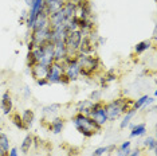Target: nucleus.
I'll list each match as a JSON object with an SVG mask.
<instances>
[{"label":"nucleus","mask_w":157,"mask_h":156,"mask_svg":"<svg viewBox=\"0 0 157 156\" xmlns=\"http://www.w3.org/2000/svg\"><path fill=\"white\" fill-rule=\"evenodd\" d=\"M152 47H153L152 39H146V41H141V42H138V43L134 46V54H137V55H142L144 53H146V51L151 50Z\"/></svg>","instance_id":"nucleus-16"},{"label":"nucleus","mask_w":157,"mask_h":156,"mask_svg":"<svg viewBox=\"0 0 157 156\" xmlns=\"http://www.w3.org/2000/svg\"><path fill=\"white\" fill-rule=\"evenodd\" d=\"M105 43H106V38H103V37H101V35H99L98 39H97V45H98V47H101V46H103Z\"/></svg>","instance_id":"nucleus-31"},{"label":"nucleus","mask_w":157,"mask_h":156,"mask_svg":"<svg viewBox=\"0 0 157 156\" xmlns=\"http://www.w3.org/2000/svg\"><path fill=\"white\" fill-rule=\"evenodd\" d=\"M23 93H24V97H26V98L31 97V89H30V86H28V85H26V86H24Z\"/></svg>","instance_id":"nucleus-30"},{"label":"nucleus","mask_w":157,"mask_h":156,"mask_svg":"<svg viewBox=\"0 0 157 156\" xmlns=\"http://www.w3.org/2000/svg\"><path fill=\"white\" fill-rule=\"evenodd\" d=\"M77 62L79 65L81 77L83 78H93L102 72V62L97 54H78Z\"/></svg>","instance_id":"nucleus-1"},{"label":"nucleus","mask_w":157,"mask_h":156,"mask_svg":"<svg viewBox=\"0 0 157 156\" xmlns=\"http://www.w3.org/2000/svg\"><path fill=\"white\" fill-rule=\"evenodd\" d=\"M65 124H66V120L63 119V117L58 116V117H55V119H52L51 121L47 123V129L54 135H59L65 129Z\"/></svg>","instance_id":"nucleus-12"},{"label":"nucleus","mask_w":157,"mask_h":156,"mask_svg":"<svg viewBox=\"0 0 157 156\" xmlns=\"http://www.w3.org/2000/svg\"><path fill=\"white\" fill-rule=\"evenodd\" d=\"M117 150V144H110L106 145V154H114Z\"/></svg>","instance_id":"nucleus-28"},{"label":"nucleus","mask_w":157,"mask_h":156,"mask_svg":"<svg viewBox=\"0 0 157 156\" xmlns=\"http://www.w3.org/2000/svg\"><path fill=\"white\" fill-rule=\"evenodd\" d=\"M48 67L50 66L42 65V63H36V65H34L30 69L31 77H33L35 81H36V80H42V78H46V77H47V73H48Z\"/></svg>","instance_id":"nucleus-13"},{"label":"nucleus","mask_w":157,"mask_h":156,"mask_svg":"<svg viewBox=\"0 0 157 156\" xmlns=\"http://www.w3.org/2000/svg\"><path fill=\"white\" fill-rule=\"evenodd\" d=\"M65 62H54L48 67V73L46 80L48 81V85H56L60 82V78L65 74Z\"/></svg>","instance_id":"nucleus-7"},{"label":"nucleus","mask_w":157,"mask_h":156,"mask_svg":"<svg viewBox=\"0 0 157 156\" xmlns=\"http://www.w3.org/2000/svg\"><path fill=\"white\" fill-rule=\"evenodd\" d=\"M0 113H2V111H0Z\"/></svg>","instance_id":"nucleus-33"},{"label":"nucleus","mask_w":157,"mask_h":156,"mask_svg":"<svg viewBox=\"0 0 157 156\" xmlns=\"http://www.w3.org/2000/svg\"><path fill=\"white\" fill-rule=\"evenodd\" d=\"M60 109H62V105L58 104V102L43 106V108H42V121L44 124H47L48 121H51L52 119L58 117Z\"/></svg>","instance_id":"nucleus-8"},{"label":"nucleus","mask_w":157,"mask_h":156,"mask_svg":"<svg viewBox=\"0 0 157 156\" xmlns=\"http://www.w3.org/2000/svg\"><path fill=\"white\" fill-rule=\"evenodd\" d=\"M89 117H90L94 123H97L99 127H103L105 124H108L109 120H108V115H106L105 102L103 101L94 102V105H93V108H91V112L89 113Z\"/></svg>","instance_id":"nucleus-6"},{"label":"nucleus","mask_w":157,"mask_h":156,"mask_svg":"<svg viewBox=\"0 0 157 156\" xmlns=\"http://www.w3.org/2000/svg\"><path fill=\"white\" fill-rule=\"evenodd\" d=\"M93 105H94V102L90 101L89 98H87V100H81V101H78V102H77V105H75V111H77V113H82V115L89 116V113L91 112Z\"/></svg>","instance_id":"nucleus-15"},{"label":"nucleus","mask_w":157,"mask_h":156,"mask_svg":"<svg viewBox=\"0 0 157 156\" xmlns=\"http://www.w3.org/2000/svg\"><path fill=\"white\" fill-rule=\"evenodd\" d=\"M130 151H132V141L130 140H125L120 145H117V150H116L114 154H116L117 156H126Z\"/></svg>","instance_id":"nucleus-19"},{"label":"nucleus","mask_w":157,"mask_h":156,"mask_svg":"<svg viewBox=\"0 0 157 156\" xmlns=\"http://www.w3.org/2000/svg\"><path fill=\"white\" fill-rule=\"evenodd\" d=\"M20 116H22V120L24 124V131H30L35 123V112L33 109H24L20 113Z\"/></svg>","instance_id":"nucleus-14"},{"label":"nucleus","mask_w":157,"mask_h":156,"mask_svg":"<svg viewBox=\"0 0 157 156\" xmlns=\"http://www.w3.org/2000/svg\"><path fill=\"white\" fill-rule=\"evenodd\" d=\"M71 123H73V125L75 127V129L83 137H87V139L95 136V135L102 131V127H99L89 116L82 115V113H75V115L71 117Z\"/></svg>","instance_id":"nucleus-2"},{"label":"nucleus","mask_w":157,"mask_h":156,"mask_svg":"<svg viewBox=\"0 0 157 156\" xmlns=\"http://www.w3.org/2000/svg\"><path fill=\"white\" fill-rule=\"evenodd\" d=\"M33 147H34V135L27 133L26 136H24L22 144H20V152H22V154H28Z\"/></svg>","instance_id":"nucleus-18"},{"label":"nucleus","mask_w":157,"mask_h":156,"mask_svg":"<svg viewBox=\"0 0 157 156\" xmlns=\"http://www.w3.org/2000/svg\"><path fill=\"white\" fill-rule=\"evenodd\" d=\"M137 115V111H134V109H129L126 113H124V117H122V120L120 121V129L122 131V129H126V127H128V124H129L132 121V119Z\"/></svg>","instance_id":"nucleus-20"},{"label":"nucleus","mask_w":157,"mask_h":156,"mask_svg":"<svg viewBox=\"0 0 157 156\" xmlns=\"http://www.w3.org/2000/svg\"><path fill=\"white\" fill-rule=\"evenodd\" d=\"M0 111L3 115H11L13 111V101H12V96L8 90L4 92L0 100Z\"/></svg>","instance_id":"nucleus-11"},{"label":"nucleus","mask_w":157,"mask_h":156,"mask_svg":"<svg viewBox=\"0 0 157 156\" xmlns=\"http://www.w3.org/2000/svg\"><path fill=\"white\" fill-rule=\"evenodd\" d=\"M118 80V74H117L116 69H108L105 72H102V76H99V84H101V89L103 90L105 88H108L110 84Z\"/></svg>","instance_id":"nucleus-9"},{"label":"nucleus","mask_w":157,"mask_h":156,"mask_svg":"<svg viewBox=\"0 0 157 156\" xmlns=\"http://www.w3.org/2000/svg\"><path fill=\"white\" fill-rule=\"evenodd\" d=\"M142 144H144V147L146 148V150L152 151V152H155L156 148H157V140H156L155 136H145Z\"/></svg>","instance_id":"nucleus-21"},{"label":"nucleus","mask_w":157,"mask_h":156,"mask_svg":"<svg viewBox=\"0 0 157 156\" xmlns=\"http://www.w3.org/2000/svg\"><path fill=\"white\" fill-rule=\"evenodd\" d=\"M142 155V151H141V148H134V150H133V148H132V151L129 152V154H128L126 156H141Z\"/></svg>","instance_id":"nucleus-27"},{"label":"nucleus","mask_w":157,"mask_h":156,"mask_svg":"<svg viewBox=\"0 0 157 156\" xmlns=\"http://www.w3.org/2000/svg\"><path fill=\"white\" fill-rule=\"evenodd\" d=\"M132 105H133V100L126 97H120L106 102L105 109H106V115H108V120L109 121H116L124 113H126L129 109H132Z\"/></svg>","instance_id":"nucleus-3"},{"label":"nucleus","mask_w":157,"mask_h":156,"mask_svg":"<svg viewBox=\"0 0 157 156\" xmlns=\"http://www.w3.org/2000/svg\"><path fill=\"white\" fill-rule=\"evenodd\" d=\"M149 98V96L148 94H144V96H141V97H138L137 100H133V105H132V109H134V111H141L142 109V106H144L145 104V101Z\"/></svg>","instance_id":"nucleus-24"},{"label":"nucleus","mask_w":157,"mask_h":156,"mask_svg":"<svg viewBox=\"0 0 157 156\" xmlns=\"http://www.w3.org/2000/svg\"><path fill=\"white\" fill-rule=\"evenodd\" d=\"M102 96H103V90L102 89H94V90H91L90 96H89V100L93 101V102L102 101Z\"/></svg>","instance_id":"nucleus-25"},{"label":"nucleus","mask_w":157,"mask_h":156,"mask_svg":"<svg viewBox=\"0 0 157 156\" xmlns=\"http://www.w3.org/2000/svg\"><path fill=\"white\" fill-rule=\"evenodd\" d=\"M146 135V124L145 123H138L134 125V128L130 131L129 137L130 139H137V137H144Z\"/></svg>","instance_id":"nucleus-17"},{"label":"nucleus","mask_w":157,"mask_h":156,"mask_svg":"<svg viewBox=\"0 0 157 156\" xmlns=\"http://www.w3.org/2000/svg\"><path fill=\"white\" fill-rule=\"evenodd\" d=\"M95 50H97V46L94 45V42L89 38L87 34H83L79 49H78V54H95Z\"/></svg>","instance_id":"nucleus-10"},{"label":"nucleus","mask_w":157,"mask_h":156,"mask_svg":"<svg viewBox=\"0 0 157 156\" xmlns=\"http://www.w3.org/2000/svg\"><path fill=\"white\" fill-rule=\"evenodd\" d=\"M82 38H83V33L81 30H74L66 35L65 46L67 49V55H70V57L78 55V49H79Z\"/></svg>","instance_id":"nucleus-4"},{"label":"nucleus","mask_w":157,"mask_h":156,"mask_svg":"<svg viewBox=\"0 0 157 156\" xmlns=\"http://www.w3.org/2000/svg\"><path fill=\"white\" fill-rule=\"evenodd\" d=\"M65 76L69 78L70 84L75 82L81 78V70H79V65L77 62V55L75 57H70L67 55L65 59Z\"/></svg>","instance_id":"nucleus-5"},{"label":"nucleus","mask_w":157,"mask_h":156,"mask_svg":"<svg viewBox=\"0 0 157 156\" xmlns=\"http://www.w3.org/2000/svg\"><path fill=\"white\" fill-rule=\"evenodd\" d=\"M11 121H12V124L16 127L17 129L24 131V124H23L22 116H20L19 112H12V113H11Z\"/></svg>","instance_id":"nucleus-22"},{"label":"nucleus","mask_w":157,"mask_h":156,"mask_svg":"<svg viewBox=\"0 0 157 156\" xmlns=\"http://www.w3.org/2000/svg\"><path fill=\"white\" fill-rule=\"evenodd\" d=\"M23 2L26 3V6L28 7V8H30V7H31V4H33V3H34V0H23Z\"/></svg>","instance_id":"nucleus-32"},{"label":"nucleus","mask_w":157,"mask_h":156,"mask_svg":"<svg viewBox=\"0 0 157 156\" xmlns=\"http://www.w3.org/2000/svg\"><path fill=\"white\" fill-rule=\"evenodd\" d=\"M36 85L38 86H47L48 85V81L46 78H42V80H36Z\"/></svg>","instance_id":"nucleus-29"},{"label":"nucleus","mask_w":157,"mask_h":156,"mask_svg":"<svg viewBox=\"0 0 157 156\" xmlns=\"http://www.w3.org/2000/svg\"><path fill=\"white\" fill-rule=\"evenodd\" d=\"M105 154H106V145H105V147H98V148H95V150L93 151L91 156H103Z\"/></svg>","instance_id":"nucleus-26"},{"label":"nucleus","mask_w":157,"mask_h":156,"mask_svg":"<svg viewBox=\"0 0 157 156\" xmlns=\"http://www.w3.org/2000/svg\"><path fill=\"white\" fill-rule=\"evenodd\" d=\"M0 148L4 152H7V154H8L10 148H11V145H10V137L6 132H0Z\"/></svg>","instance_id":"nucleus-23"}]
</instances>
